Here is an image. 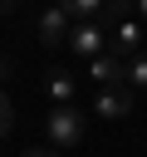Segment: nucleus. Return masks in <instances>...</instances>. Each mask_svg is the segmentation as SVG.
Masks as SVG:
<instances>
[{
    "mask_svg": "<svg viewBox=\"0 0 147 157\" xmlns=\"http://www.w3.org/2000/svg\"><path fill=\"white\" fill-rule=\"evenodd\" d=\"M44 132H49V142H54L59 152L78 147V142H83V118H78V108H74V103H54L49 118H44Z\"/></svg>",
    "mask_w": 147,
    "mask_h": 157,
    "instance_id": "1",
    "label": "nucleus"
},
{
    "mask_svg": "<svg viewBox=\"0 0 147 157\" xmlns=\"http://www.w3.org/2000/svg\"><path fill=\"white\" fill-rule=\"evenodd\" d=\"M108 25L103 20H78L74 29H69V49L78 54V59H98V54H108Z\"/></svg>",
    "mask_w": 147,
    "mask_h": 157,
    "instance_id": "2",
    "label": "nucleus"
},
{
    "mask_svg": "<svg viewBox=\"0 0 147 157\" xmlns=\"http://www.w3.org/2000/svg\"><path fill=\"white\" fill-rule=\"evenodd\" d=\"M34 29H39V44H69V29L74 25H69V10L54 0L49 10H39V25Z\"/></svg>",
    "mask_w": 147,
    "mask_h": 157,
    "instance_id": "3",
    "label": "nucleus"
},
{
    "mask_svg": "<svg viewBox=\"0 0 147 157\" xmlns=\"http://www.w3.org/2000/svg\"><path fill=\"white\" fill-rule=\"evenodd\" d=\"M88 78H93L98 88H123V83H127V59L98 54V59H88Z\"/></svg>",
    "mask_w": 147,
    "mask_h": 157,
    "instance_id": "4",
    "label": "nucleus"
},
{
    "mask_svg": "<svg viewBox=\"0 0 147 157\" xmlns=\"http://www.w3.org/2000/svg\"><path fill=\"white\" fill-rule=\"evenodd\" d=\"M93 113L98 118H132V93L127 88H98V98H93Z\"/></svg>",
    "mask_w": 147,
    "mask_h": 157,
    "instance_id": "5",
    "label": "nucleus"
},
{
    "mask_svg": "<svg viewBox=\"0 0 147 157\" xmlns=\"http://www.w3.org/2000/svg\"><path fill=\"white\" fill-rule=\"evenodd\" d=\"M137 49H142V25H118L113 29V44H108V54H118V59H137Z\"/></svg>",
    "mask_w": 147,
    "mask_h": 157,
    "instance_id": "6",
    "label": "nucleus"
},
{
    "mask_svg": "<svg viewBox=\"0 0 147 157\" xmlns=\"http://www.w3.org/2000/svg\"><path fill=\"white\" fill-rule=\"evenodd\" d=\"M59 5H64V10H69V20L78 25V20H98L108 0H59Z\"/></svg>",
    "mask_w": 147,
    "mask_h": 157,
    "instance_id": "7",
    "label": "nucleus"
},
{
    "mask_svg": "<svg viewBox=\"0 0 147 157\" xmlns=\"http://www.w3.org/2000/svg\"><path fill=\"white\" fill-rule=\"evenodd\" d=\"M49 93H54V103H74V78L64 69H54L49 74Z\"/></svg>",
    "mask_w": 147,
    "mask_h": 157,
    "instance_id": "8",
    "label": "nucleus"
},
{
    "mask_svg": "<svg viewBox=\"0 0 147 157\" xmlns=\"http://www.w3.org/2000/svg\"><path fill=\"white\" fill-rule=\"evenodd\" d=\"M127 83H132V88H147V54L127 59Z\"/></svg>",
    "mask_w": 147,
    "mask_h": 157,
    "instance_id": "9",
    "label": "nucleus"
},
{
    "mask_svg": "<svg viewBox=\"0 0 147 157\" xmlns=\"http://www.w3.org/2000/svg\"><path fill=\"white\" fill-rule=\"evenodd\" d=\"M15 128V108H10V98H5V88H0V137Z\"/></svg>",
    "mask_w": 147,
    "mask_h": 157,
    "instance_id": "10",
    "label": "nucleus"
},
{
    "mask_svg": "<svg viewBox=\"0 0 147 157\" xmlns=\"http://www.w3.org/2000/svg\"><path fill=\"white\" fill-rule=\"evenodd\" d=\"M20 157H59V152H39V147H29V152H20Z\"/></svg>",
    "mask_w": 147,
    "mask_h": 157,
    "instance_id": "11",
    "label": "nucleus"
},
{
    "mask_svg": "<svg viewBox=\"0 0 147 157\" xmlns=\"http://www.w3.org/2000/svg\"><path fill=\"white\" fill-rule=\"evenodd\" d=\"M132 5H137V15H142V25H147V0H132Z\"/></svg>",
    "mask_w": 147,
    "mask_h": 157,
    "instance_id": "12",
    "label": "nucleus"
},
{
    "mask_svg": "<svg viewBox=\"0 0 147 157\" xmlns=\"http://www.w3.org/2000/svg\"><path fill=\"white\" fill-rule=\"evenodd\" d=\"M5 74H10V59H0V78H5Z\"/></svg>",
    "mask_w": 147,
    "mask_h": 157,
    "instance_id": "13",
    "label": "nucleus"
},
{
    "mask_svg": "<svg viewBox=\"0 0 147 157\" xmlns=\"http://www.w3.org/2000/svg\"><path fill=\"white\" fill-rule=\"evenodd\" d=\"M0 10H15V0H0Z\"/></svg>",
    "mask_w": 147,
    "mask_h": 157,
    "instance_id": "14",
    "label": "nucleus"
},
{
    "mask_svg": "<svg viewBox=\"0 0 147 157\" xmlns=\"http://www.w3.org/2000/svg\"><path fill=\"white\" fill-rule=\"evenodd\" d=\"M127 5H132V0H127Z\"/></svg>",
    "mask_w": 147,
    "mask_h": 157,
    "instance_id": "15",
    "label": "nucleus"
}]
</instances>
